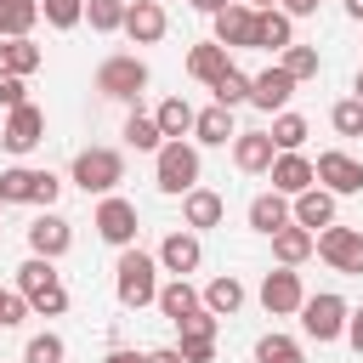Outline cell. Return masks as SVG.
I'll list each match as a JSON object with an SVG mask.
<instances>
[{
	"mask_svg": "<svg viewBox=\"0 0 363 363\" xmlns=\"http://www.w3.org/2000/svg\"><path fill=\"white\" fill-rule=\"evenodd\" d=\"M159 255H147V250H119V261H113V295H119V306H130V312H142V306H159Z\"/></svg>",
	"mask_w": 363,
	"mask_h": 363,
	"instance_id": "6da1fadb",
	"label": "cell"
},
{
	"mask_svg": "<svg viewBox=\"0 0 363 363\" xmlns=\"http://www.w3.org/2000/svg\"><path fill=\"white\" fill-rule=\"evenodd\" d=\"M17 295H23L28 312H40V318H62V312H68L62 272H57V261H45V255H28V261L17 267Z\"/></svg>",
	"mask_w": 363,
	"mask_h": 363,
	"instance_id": "7a4b0ae2",
	"label": "cell"
},
{
	"mask_svg": "<svg viewBox=\"0 0 363 363\" xmlns=\"http://www.w3.org/2000/svg\"><path fill=\"white\" fill-rule=\"evenodd\" d=\"M68 182H74L79 193L108 199V193L125 182V153H119V147H79L74 164H68Z\"/></svg>",
	"mask_w": 363,
	"mask_h": 363,
	"instance_id": "3957f363",
	"label": "cell"
},
{
	"mask_svg": "<svg viewBox=\"0 0 363 363\" xmlns=\"http://www.w3.org/2000/svg\"><path fill=\"white\" fill-rule=\"evenodd\" d=\"M96 96H108V102H136L142 91H147V62L136 57V51H113V57H102L96 62Z\"/></svg>",
	"mask_w": 363,
	"mask_h": 363,
	"instance_id": "277c9868",
	"label": "cell"
},
{
	"mask_svg": "<svg viewBox=\"0 0 363 363\" xmlns=\"http://www.w3.org/2000/svg\"><path fill=\"white\" fill-rule=\"evenodd\" d=\"M199 147L193 142H164L159 153H153V187L159 193H170V199H187L193 187H199Z\"/></svg>",
	"mask_w": 363,
	"mask_h": 363,
	"instance_id": "5b68a950",
	"label": "cell"
},
{
	"mask_svg": "<svg viewBox=\"0 0 363 363\" xmlns=\"http://www.w3.org/2000/svg\"><path fill=\"white\" fill-rule=\"evenodd\" d=\"M57 193H62V182L51 170H34V164L0 170V204H40V210H51Z\"/></svg>",
	"mask_w": 363,
	"mask_h": 363,
	"instance_id": "8992f818",
	"label": "cell"
},
{
	"mask_svg": "<svg viewBox=\"0 0 363 363\" xmlns=\"http://www.w3.org/2000/svg\"><path fill=\"white\" fill-rule=\"evenodd\" d=\"M346 318H352V306H346V295H335V289L306 295V306H301V329H306V340H318V346L340 340V335H346Z\"/></svg>",
	"mask_w": 363,
	"mask_h": 363,
	"instance_id": "52a82bcc",
	"label": "cell"
},
{
	"mask_svg": "<svg viewBox=\"0 0 363 363\" xmlns=\"http://www.w3.org/2000/svg\"><path fill=\"white\" fill-rule=\"evenodd\" d=\"M91 227H96V238H102V244H113V250H130V244H136V233H142V216H136V204H130V199L108 193V199L96 204Z\"/></svg>",
	"mask_w": 363,
	"mask_h": 363,
	"instance_id": "ba28073f",
	"label": "cell"
},
{
	"mask_svg": "<svg viewBox=\"0 0 363 363\" xmlns=\"http://www.w3.org/2000/svg\"><path fill=\"white\" fill-rule=\"evenodd\" d=\"M318 255L335 267V272H346V278H363V233L357 227H323L318 233Z\"/></svg>",
	"mask_w": 363,
	"mask_h": 363,
	"instance_id": "9c48e42d",
	"label": "cell"
},
{
	"mask_svg": "<svg viewBox=\"0 0 363 363\" xmlns=\"http://www.w3.org/2000/svg\"><path fill=\"white\" fill-rule=\"evenodd\" d=\"M261 306H267V318H289V312H301V306H306V284H301V272H295V267H272V272L261 278Z\"/></svg>",
	"mask_w": 363,
	"mask_h": 363,
	"instance_id": "30bf717a",
	"label": "cell"
},
{
	"mask_svg": "<svg viewBox=\"0 0 363 363\" xmlns=\"http://www.w3.org/2000/svg\"><path fill=\"white\" fill-rule=\"evenodd\" d=\"M312 164H318V187H329L335 199L363 193V159H352L346 147H329V153H318Z\"/></svg>",
	"mask_w": 363,
	"mask_h": 363,
	"instance_id": "8fae6325",
	"label": "cell"
},
{
	"mask_svg": "<svg viewBox=\"0 0 363 363\" xmlns=\"http://www.w3.org/2000/svg\"><path fill=\"white\" fill-rule=\"evenodd\" d=\"M40 142H45V113H40L34 102H23V108H11V113H6V130H0V147L23 159V153H34Z\"/></svg>",
	"mask_w": 363,
	"mask_h": 363,
	"instance_id": "7c38bea8",
	"label": "cell"
},
{
	"mask_svg": "<svg viewBox=\"0 0 363 363\" xmlns=\"http://www.w3.org/2000/svg\"><path fill=\"white\" fill-rule=\"evenodd\" d=\"M182 329V340H176V352H182V363H216V329H221V318L216 312H193L187 323H176Z\"/></svg>",
	"mask_w": 363,
	"mask_h": 363,
	"instance_id": "4fadbf2b",
	"label": "cell"
},
{
	"mask_svg": "<svg viewBox=\"0 0 363 363\" xmlns=\"http://www.w3.org/2000/svg\"><path fill=\"white\" fill-rule=\"evenodd\" d=\"M210 23H216V45H227V51H250L255 45V11L244 0H227Z\"/></svg>",
	"mask_w": 363,
	"mask_h": 363,
	"instance_id": "5bb4252c",
	"label": "cell"
},
{
	"mask_svg": "<svg viewBox=\"0 0 363 363\" xmlns=\"http://www.w3.org/2000/svg\"><path fill=\"white\" fill-rule=\"evenodd\" d=\"M289 96H295V79L272 62V68H261V74H250V108H261V113H284L289 108Z\"/></svg>",
	"mask_w": 363,
	"mask_h": 363,
	"instance_id": "9a60e30c",
	"label": "cell"
},
{
	"mask_svg": "<svg viewBox=\"0 0 363 363\" xmlns=\"http://www.w3.org/2000/svg\"><path fill=\"white\" fill-rule=\"evenodd\" d=\"M267 182H272V193L301 199L306 187H318V164H312L306 153H278V159H272V170H267Z\"/></svg>",
	"mask_w": 363,
	"mask_h": 363,
	"instance_id": "2e32d148",
	"label": "cell"
},
{
	"mask_svg": "<svg viewBox=\"0 0 363 363\" xmlns=\"http://www.w3.org/2000/svg\"><path fill=\"white\" fill-rule=\"evenodd\" d=\"M28 250H34V255H45V261H57V255H68V250H74V227H68L57 210H40V216L28 221Z\"/></svg>",
	"mask_w": 363,
	"mask_h": 363,
	"instance_id": "e0dca14e",
	"label": "cell"
},
{
	"mask_svg": "<svg viewBox=\"0 0 363 363\" xmlns=\"http://www.w3.org/2000/svg\"><path fill=\"white\" fill-rule=\"evenodd\" d=\"M199 261H204V244H199V233H187V227L164 233V244H159V267H164L170 278H187V272H199Z\"/></svg>",
	"mask_w": 363,
	"mask_h": 363,
	"instance_id": "ac0fdd59",
	"label": "cell"
},
{
	"mask_svg": "<svg viewBox=\"0 0 363 363\" xmlns=\"http://www.w3.org/2000/svg\"><path fill=\"white\" fill-rule=\"evenodd\" d=\"M272 159H278L272 130H238V142H233V164H238L244 176H267Z\"/></svg>",
	"mask_w": 363,
	"mask_h": 363,
	"instance_id": "d6986e66",
	"label": "cell"
},
{
	"mask_svg": "<svg viewBox=\"0 0 363 363\" xmlns=\"http://www.w3.org/2000/svg\"><path fill=\"white\" fill-rule=\"evenodd\" d=\"M164 28H170V17H164L159 0H130V11H125V34H130L136 45H159Z\"/></svg>",
	"mask_w": 363,
	"mask_h": 363,
	"instance_id": "ffe728a7",
	"label": "cell"
},
{
	"mask_svg": "<svg viewBox=\"0 0 363 363\" xmlns=\"http://www.w3.org/2000/svg\"><path fill=\"white\" fill-rule=\"evenodd\" d=\"M187 74H193L199 85H210V91H216V85L233 74V51H227V45H216V40H204V45H193V51H187Z\"/></svg>",
	"mask_w": 363,
	"mask_h": 363,
	"instance_id": "44dd1931",
	"label": "cell"
},
{
	"mask_svg": "<svg viewBox=\"0 0 363 363\" xmlns=\"http://www.w3.org/2000/svg\"><path fill=\"white\" fill-rule=\"evenodd\" d=\"M221 216H227V199L210 193V187H193L182 199V227L187 233H210V227H221Z\"/></svg>",
	"mask_w": 363,
	"mask_h": 363,
	"instance_id": "7402d4cb",
	"label": "cell"
},
{
	"mask_svg": "<svg viewBox=\"0 0 363 363\" xmlns=\"http://www.w3.org/2000/svg\"><path fill=\"white\" fill-rule=\"evenodd\" d=\"M289 221H295V199H284V193H255V199H250V227H255V233L272 238V233L289 227Z\"/></svg>",
	"mask_w": 363,
	"mask_h": 363,
	"instance_id": "603a6c76",
	"label": "cell"
},
{
	"mask_svg": "<svg viewBox=\"0 0 363 363\" xmlns=\"http://www.w3.org/2000/svg\"><path fill=\"white\" fill-rule=\"evenodd\" d=\"M295 45V17H284L278 6L272 11H255V51H289Z\"/></svg>",
	"mask_w": 363,
	"mask_h": 363,
	"instance_id": "cb8c5ba5",
	"label": "cell"
},
{
	"mask_svg": "<svg viewBox=\"0 0 363 363\" xmlns=\"http://www.w3.org/2000/svg\"><path fill=\"white\" fill-rule=\"evenodd\" d=\"M193 136H199L204 147H227V142H238V125H233V108H221V102H210V108H199V119H193Z\"/></svg>",
	"mask_w": 363,
	"mask_h": 363,
	"instance_id": "d4e9b609",
	"label": "cell"
},
{
	"mask_svg": "<svg viewBox=\"0 0 363 363\" xmlns=\"http://www.w3.org/2000/svg\"><path fill=\"white\" fill-rule=\"evenodd\" d=\"M295 227H306V233L335 227V193H329V187H306V193L295 199Z\"/></svg>",
	"mask_w": 363,
	"mask_h": 363,
	"instance_id": "484cf974",
	"label": "cell"
},
{
	"mask_svg": "<svg viewBox=\"0 0 363 363\" xmlns=\"http://www.w3.org/2000/svg\"><path fill=\"white\" fill-rule=\"evenodd\" d=\"M199 295H204V312H216V318H233V312L244 306V278H238V272H221V278H210Z\"/></svg>",
	"mask_w": 363,
	"mask_h": 363,
	"instance_id": "4316f807",
	"label": "cell"
},
{
	"mask_svg": "<svg viewBox=\"0 0 363 363\" xmlns=\"http://www.w3.org/2000/svg\"><path fill=\"white\" fill-rule=\"evenodd\" d=\"M199 306H204V295H199L187 278H170V284H159V312H164L170 323H187Z\"/></svg>",
	"mask_w": 363,
	"mask_h": 363,
	"instance_id": "83f0119b",
	"label": "cell"
},
{
	"mask_svg": "<svg viewBox=\"0 0 363 363\" xmlns=\"http://www.w3.org/2000/svg\"><path fill=\"white\" fill-rule=\"evenodd\" d=\"M312 250H318V233H306V227H295V221L272 233V255H278V267H301Z\"/></svg>",
	"mask_w": 363,
	"mask_h": 363,
	"instance_id": "f1b7e54d",
	"label": "cell"
},
{
	"mask_svg": "<svg viewBox=\"0 0 363 363\" xmlns=\"http://www.w3.org/2000/svg\"><path fill=\"white\" fill-rule=\"evenodd\" d=\"M40 23V0H0V40H28Z\"/></svg>",
	"mask_w": 363,
	"mask_h": 363,
	"instance_id": "f546056e",
	"label": "cell"
},
{
	"mask_svg": "<svg viewBox=\"0 0 363 363\" xmlns=\"http://www.w3.org/2000/svg\"><path fill=\"white\" fill-rule=\"evenodd\" d=\"M153 119H159V130H164V142H182V136L193 130V119H199V113L187 108V96H164Z\"/></svg>",
	"mask_w": 363,
	"mask_h": 363,
	"instance_id": "4dcf8cb0",
	"label": "cell"
},
{
	"mask_svg": "<svg viewBox=\"0 0 363 363\" xmlns=\"http://www.w3.org/2000/svg\"><path fill=\"white\" fill-rule=\"evenodd\" d=\"M119 136H125V147H136V153H159V147H164V130H159L153 113H130Z\"/></svg>",
	"mask_w": 363,
	"mask_h": 363,
	"instance_id": "1f68e13d",
	"label": "cell"
},
{
	"mask_svg": "<svg viewBox=\"0 0 363 363\" xmlns=\"http://www.w3.org/2000/svg\"><path fill=\"white\" fill-rule=\"evenodd\" d=\"M255 363H306V352H301V340L295 335H261L255 340Z\"/></svg>",
	"mask_w": 363,
	"mask_h": 363,
	"instance_id": "d6a6232c",
	"label": "cell"
},
{
	"mask_svg": "<svg viewBox=\"0 0 363 363\" xmlns=\"http://www.w3.org/2000/svg\"><path fill=\"white\" fill-rule=\"evenodd\" d=\"M306 136H312V125H306L301 113H289V108H284V113L272 119V147H278V153H301V142H306Z\"/></svg>",
	"mask_w": 363,
	"mask_h": 363,
	"instance_id": "836d02e7",
	"label": "cell"
},
{
	"mask_svg": "<svg viewBox=\"0 0 363 363\" xmlns=\"http://www.w3.org/2000/svg\"><path fill=\"white\" fill-rule=\"evenodd\" d=\"M278 68L301 85V79H318V68H323V57H318V45H289L284 57H278Z\"/></svg>",
	"mask_w": 363,
	"mask_h": 363,
	"instance_id": "e575fe53",
	"label": "cell"
},
{
	"mask_svg": "<svg viewBox=\"0 0 363 363\" xmlns=\"http://www.w3.org/2000/svg\"><path fill=\"white\" fill-rule=\"evenodd\" d=\"M125 11H130V0H85V23H91L96 34L125 28Z\"/></svg>",
	"mask_w": 363,
	"mask_h": 363,
	"instance_id": "d590c367",
	"label": "cell"
},
{
	"mask_svg": "<svg viewBox=\"0 0 363 363\" xmlns=\"http://www.w3.org/2000/svg\"><path fill=\"white\" fill-rule=\"evenodd\" d=\"M45 62V51L34 45V40H6V74H17V79H28L34 68Z\"/></svg>",
	"mask_w": 363,
	"mask_h": 363,
	"instance_id": "8d00e7d4",
	"label": "cell"
},
{
	"mask_svg": "<svg viewBox=\"0 0 363 363\" xmlns=\"http://www.w3.org/2000/svg\"><path fill=\"white\" fill-rule=\"evenodd\" d=\"M23 363H68V340L57 329H45V335H34L23 346Z\"/></svg>",
	"mask_w": 363,
	"mask_h": 363,
	"instance_id": "74e56055",
	"label": "cell"
},
{
	"mask_svg": "<svg viewBox=\"0 0 363 363\" xmlns=\"http://www.w3.org/2000/svg\"><path fill=\"white\" fill-rule=\"evenodd\" d=\"M40 17L51 28H79L85 23V0H40Z\"/></svg>",
	"mask_w": 363,
	"mask_h": 363,
	"instance_id": "f35d334b",
	"label": "cell"
},
{
	"mask_svg": "<svg viewBox=\"0 0 363 363\" xmlns=\"http://www.w3.org/2000/svg\"><path fill=\"white\" fill-rule=\"evenodd\" d=\"M329 125H335L340 136H363V102H357V96H340V102L329 108Z\"/></svg>",
	"mask_w": 363,
	"mask_h": 363,
	"instance_id": "ab89813d",
	"label": "cell"
},
{
	"mask_svg": "<svg viewBox=\"0 0 363 363\" xmlns=\"http://www.w3.org/2000/svg\"><path fill=\"white\" fill-rule=\"evenodd\" d=\"M216 102H221V108H238V102H250V74H244V68H233V74L216 85Z\"/></svg>",
	"mask_w": 363,
	"mask_h": 363,
	"instance_id": "60d3db41",
	"label": "cell"
},
{
	"mask_svg": "<svg viewBox=\"0 0 363 363\" xmlns=\"http://www.w3.org/2000/svg\"><path fill=\"white\" fill-rule=\"evenodd\" d=\"M23 318H28V301L17 289H0V329H17Z\"/></svg>",
	"mask_w": 363,
	"mask_h": 363,
	"instance_id": "b9f144b4",
	"label": "cell"
},
{
	"mask_svg": "<svg viewBox=\"0 0 363 363\" xmlns=\"http://www.w3.org/2000/svg\"><path fill=\"white\" fill-rule=\"evenodd\" d=\"M28 102V79H17V74H0V108L11 113V108H23Z\"/></svg>",
	"mask_w": 363,
	"mask_h": 363,
	"instance_id": "7bdbcfd3",
	"label": "cell"
},
{
	"mask_svg": "<svg viewBox=\"0 0 363 363\" xmlns=\"http://www.w3.org/2000/svg\"><path fill=\"white\" fill-rule=\"evenodd\" d=\"M278 11H284V17H312L318 0H278Z\"/></svg>",
	"mask_w": 363,
	"mask_h": 363,
	"instance_id": "ee69618b",
	"label": "cell"
},
{
	"mask_svg": "<svg viewBox=\"0 0 363 363\" xmlns=\"http://www.w3.org/2000/svg\"><path fill=\"white\" fill-rule=\"evenodd\" d=\"M346 340H352V352H363V306L346 318Z\"/></svg>",
	"mask_w": 363,
	"mask_h": 363,
	"instance_id": "f6af8a7d",
	"label": "cell"
},
{
	"mask_svg": "<svg viewBox=\"0 0 363 363\" xmlns=\"http://www.w3.org/2000/svg\"><path fill=\"white\" fill-rule=\"evenodd\" d=\"M102 363H147V352H130V346H113Z\"/></svg>",
	"mask_w": 363,
	"mask_h": 363,
	"instance_id": "bcb514c9",
	"label": "cell"
},
{
	"mask_svg": "<svg viewBox=\"0 0 363 363\" xmlns=\"http://www.w3.org/2000/svg\"><path fill=\"white\" fill-rule=\"evenodd\" d=\"M147 363H182V352H176V346H153V352H147Z\"/></svg>",
	"mask_w": 363,
	"mask_h": 363,
	"instance_id": "7dc6e473",
	"label": "cell"
},
{
	"mask_svg": "<svg viewBox=\"0 0 363 363\" xmlns=\"http://www.w3.org/2000/svg\"><path fill=\"white\" fill-rule=\"evenodd\" d=\"M187 6H193V11H204V17H216V11L227 6V0H187Z\"/></svg>",
	"mask_w": 363,
	"mask_h": 363,
	"instance_id": "c3c4849f",
	"label": "cell"
},
{
	"mask_svg": "<svg viewBox=\"0 0 363 363\" xmlns=\"http://www.w3.org/2000/svg\"><path fill=\"white\" fill-rule=\"evenodd\" d=\"M244 6H250V11H272L278 0H244Z\"/></svg>",
	"mask_w": 363,
	"mask_h": 363,
	"instance_id": "681fc988",
	"label": "cell"
},
{
	"mask_svg": "<svg viewBox=\"0 0 363 363\" xmlns=\"http://www.w3.org/2000/svg\"><path fill=\"white\" fill-rule=\"evenodd\" d=\"M346 17H357V23H363V0H346Z\"/></svg>",
	"mask_w": 363,
	"mask_h": 363,
	"instance_id": "f907efd6",
	"label": "cell"
},
{
	"mask_svg": "<svg viewBox=\"0 0 363 363\" xmlns=\"http://www.w3.org/2000/svg\"><path fill=\"white\" fill-rule=\"evenodd\" d=\"M352 91H357V102H363V68H357V79H352Z\"/></svg>",
	"mask_w": 363,
	"mask_h": 363,
	"instance_id": "816d5d0a",
	"label": "cell"
},
{
	"mask_svg": "<svg viewBox=\"0 0 363 363\" xmlns=\"http://www.w3.org/2000/svg\"><path fill=\"white\" fill-rule=\"evenodd\" d=\"M159 6H164V0H159Z\"/></svg>",
	"mask_w": 363,
	"mask_h": 363,
	"instance_id": "f5cc1de1",
	"label": "cell"
}]
</instances>
